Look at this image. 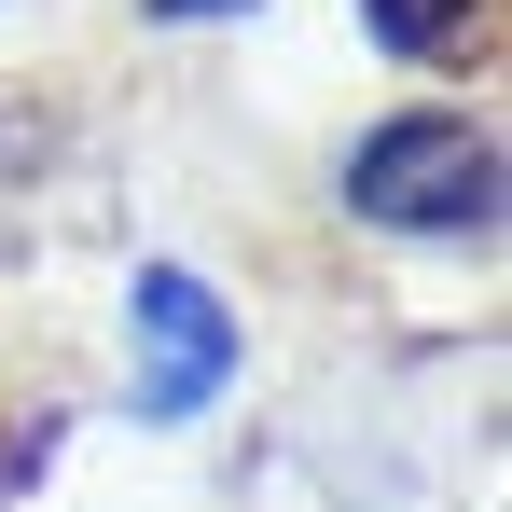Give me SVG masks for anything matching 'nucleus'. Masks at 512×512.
<instances>
[{
    "mask_svg": "<svg viewBox=\"0 0 512 512\" xmlns=\"http://www.w3.org/2000/svg\"><path fill=\"white\" fill-rule=\"evenodd\" d=\"M346 208L388 222V236H485L499 222V139L457 125V111H402L388 139H360Z\"/></svg>",
    "mask_w": 512,
    "mask_h": 512,
    "instance_id": "1",
    "label": "nucleus"
},
{
    "mask_svg": "<svg viewBox=\"0 0 512 512\" xmlns=\"http://www.w3.org/2000/svg\"><path fill=\"white\" fill-rule=\"evenodd\" d=\"M139 416H194L222 374H236V319H222V291L208 277H180V263H139Z\"/></svg>",
    "mask_w": 512,
    "mask_h": 512,
    "instance_id": "2",
    "label": "nucleus"
},
{
    "mask_svg": "<svg viewBox=\"0 0 512 512\" xmlns=\"http://www.w3.org/2000/svg\"><path fill=\"white\" fill-rule=\"evenodd\" d=\"M471 14H485V0H374V28H388L402 56H457V42H471Z\"/></svg>",
    "mask_w": 512,
    "mask_h": 512,
    "instance_id": "3",
    "label": "nucleus"
},
{
    "mask_svg": "<svg viewBox=\"0 0 512 512\" xmlns=\"http://www.w3.org/2000/svg\"><path fill=\"white\" fill-rule=\"evenodd\" d=\"M167 14H236V0H167Z\"/></svg>",
    "mask_w": 512,
    "mask_h": 512,
    "instance_id": "4",
    "label": "nucleus"
}]
</instances>
